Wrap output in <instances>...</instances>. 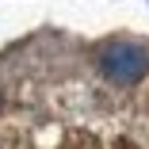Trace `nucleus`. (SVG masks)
<instances>
[{
  "label": "nucleus",
  "instance_id": "1",
  "mask_svg": "<svg viewBox=\"0 0 149 149\" xmlns=\"http://www.w3.org/2000/svg\"><path fill=\"white\" fill-rule=\"evenodd\" d=\"M100 69L115 84H138L149 73V54L138 42H107L100 50Z\"/></svg>",
  "mask_w": 149,
  "mask_h": 149
}]
</instances>
